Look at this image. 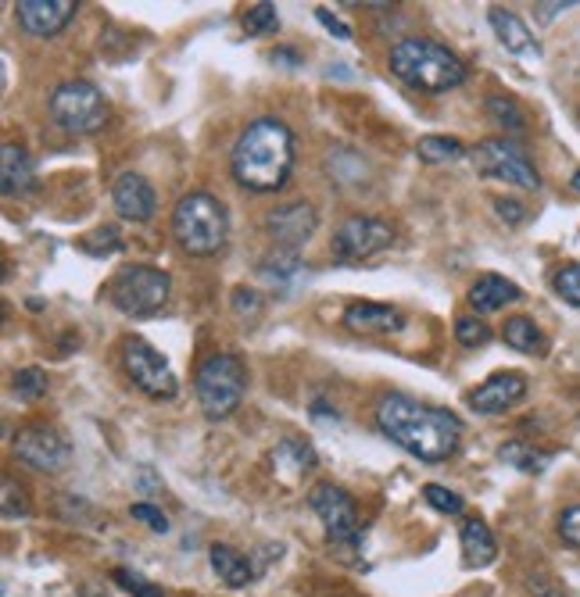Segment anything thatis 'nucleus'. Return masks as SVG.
<instances>
[{
    "label": "nucleus",
    "mask_w": 580,
    "mask_h": 597,
    "mask_svg": "<svg viewBox=\"0 0 580 597\" xmlns=\"http://www.w3.org/2000/svg\"><path fill=\"white\" fill-rule=\"evenodd\" d=\"M376 426L420 462H448L463 443V422L452 411L416 401L408 394H387L376 405Z\"/></svg>",
    "instance_id": "obj_1"
},
{
    "label": "nucleus",
    "mask_w": 580,
    "mask_h": 597,
    "mask_svg": "<svg viewBox=\"0 0 580 597\" xmlns=\"http://www.w3.org/2000/svg\"><path fill=\"white\" fill-rule=\"evenodd\" d=\"M234 179L248 193H277L294 172V133L280 118H255L240 129L234 155Z\"/></svg>",
    "instance_id": "obj_2"
},
{
    "label": "nucleus",
    "mask_w": 580,
    "mask_h": 597,
    "mask_svg": "<svg viewBox=\"0 0 580 597\" xmlns=\"http://www.w3.org/2000/svg\"><path fill=\"white\" fill-rule=\"evenodd\" d=\"M391 72L420 94H448V90L466 83V61L448 51L445 43L426 40V36H408L391 48L387 57Z\"/></svg>",
    "instance_id": "obj_3"
},
{
    "label": "nucleus",
    "mask_w": 580,
    "mask_h": 597,
    "mask_svg": "<svg viewBox=\"0 0 580 597\" xmlns=\"http://www.w3.org/2000/svg\"><path fill=\"white\" fill-rule=\"evenodd\" d=\"M173 237L190 258L219 254L226 248V240H230V216H226V205L205 190L179 197V205L173 211Z\"/></svg>",
    "instance_id": "obj_4"
},
{
    "label": "nucleus",
    "mask_w": 580,
    "mask_h": 597,
    "mask_svg": "<svg viewBox=\"0 0 580 597\" xmlns=\"http://www.w3.org/2000/svg\"><path fill=\"white\" fill-rule=\"evenodd\" d=\"M194 394H197V405L211 419V422H222L230 419L234 411L240 408L244 394H248V369L244 362L230 350H216L208 355L194 373Z\"/></svg>",
    "instance_id": "obj_5"
},
{
    "label": "nucleus",
    "mask_w": 580,
    "mask_h": 597,
    "mask_svg": "<svg viewBox=\"0 0 580 597\" xmlns=\"http://www.w3.org/2000/svg\"><path fill=\"white\" fill-rule=\"evenodd\" d=\"M173 294L169 272H162L155 265H126L112 275L108 283V301L122 315L130 318H151L158 315Z\"/></svg>",
    "instance_id": "obj_6"
},
{
    "label": "nucleus",
    "mask_w": 580,
    "mask_h": 597,
    "mask_svg": "<svg viewBox=\"0 0 580 597\" xmlns=\"http://www.w3.org/2000/svg\"><path fill=\"white\" fill-rule=\"evenodd\" d=\"M51 118L58 122L65 133L75 136H90L101 133L104 122H108V97L101 94V86L90 80H65L54 86V94L48 101Z\"/></svg>",
    "instance_id": "obj_7"
},
{
    "label": "nucleus",
    "mask_w": 580,
    "mask_h": 597,
    "mask_svg": "<svg viewBox=\"0 0 580 597\" xmlns=\"http://www.w3.org/2000/svg\"><path fill=\"white\" fill-rule=\"evenodd\" d=\"M122 365H126V376L133 379L136 390H144L155 401H173L179 394V379L173 373L169 358L162 355L158 347H151L144 336H126L122 341Z\"/></svg>",
    "instance_id": "obj_8"
},
{
    "label": "nucleus",
    "mask_w": 580,
    "mask_h": 597,
    "mask_svg": "<svg viewBox=\"0 0 580 597\" xmlns=\"http://www.w3.org/2000/svg\"><path fill=\"white\" fill-rule=\"evenodd\" d=\"M394 243V229L384 219H373V216H351L338 226L330 243V254L333 262L341 265H359V262H370V258L384 254Z\"/></svg>",
    "instance_id": "obj_9"
},
{
    "label": "nucleus",
    "mask_w": 580,
    "mask_h": 597,
    "mask_svg": "<svg viewBox=\"0 0 580 597\" xmlns=\"http://www.w3.org/2000/svg\"><path fill=\"white\" fill-rule=\"evenodd\" d=\"M473 165H477L480 176L509 182V187H520V190H538L541 187L538 168H534V161L524 155V147L501 140V136L480 140L477 150H473Z\"/></svg>",
    "instance_id": "obj_10"
},
{
    "label": "nucleus",
    "mask_w": 580,
    "mask_h": 597,
    "mask_svg": "<svg viewBox=\"0 0 580 597\" xmlns=\"http://www.w3.org/2000/svg\"><path fill=\"white\" fill-rule=\"evenodd\" d=\"M309 509L323 519L327 526V537L333 544H355L359 541V512H355V501L344 486L338 483H315L309 490Z\"/></svg>",
    "instance_id": "obj_11"
},
{
    "label": "nucleus",
    "mask_w": 580,
    "mask_h": 597,
    "mask_svg": "<svg viewBox=\"0 0 580 597\" xmlns=\"http://www.w3.org/2000/svg\"><path fill=\"white\" fill-rule=\"evenodd\" d=\"M14 458L37 472H61L72 462V443L54 426H25L14 437Z\"/></svg>",
    "instance_id": "obj_12"
},
{
    "label": "nucleus",
    "mask_w": 580,
    "mask_h": 597,
    "mask_svg": "<svg viewBox=\"0 0 580 597\" xmlns=\"http://www.w3.org/2000/svg\"><path fill=\"white\" fill-rule=\"evenodd\" d=\"M319 229V211L309 201H290V205H277L266 216V233L277 243V251H290L304 248Z\"/></svg>",
    "instance_id": "obj_13"
},
{
    "label": "nucleus",
    "mask_w": 580,
    "mask_h": 597,
    "mask_svg": "<svg viewBox=\"0 0 580 597\" xmlns=\"http://www.w3.org/2000/svg\"><path fill=\"white\" fill-rule=\"evenodd\" d=\"M527 397V376L524 373H495L487 376L477 390L469 394V408L480 411V416H501L512 405H520Z\"/></svg>",
    "instance_id": "obj_14"
},
{
    "label": "nucleus",
    "mask_w": 580,
    "mask_h": 597,
    "mask_svg": "<svg viewBox=\"0 0 580 597\" xmlns=\"http://www.w3.org/2000/svg\"><path fill=\"white\" fill-rule=\"evenodd\" d=\"M14 11H19V25L29 36L48 40V36H58L61 29L75 19L80 4H75V0H19Z\"/></svg>",
    "instance_id": "obj_15"
},
{
    "label": "nucleus",
    "mask_w": 580,
    "mask_h": 597,
    "mask_svg": "<svg viewBox=\"0 0 580 597\" xmlns=\"http://www.w3.org/2000/svg\"><path fill=\"white\" fill-rule=\"evenodd\" d=\"M112 201L118 216L130 222H151L158 211V193L141 172H122L112 187Z\"/></svg>",
    "instance_id": "obj_16"
},
{
    "label": "nucleus",
    "mask_w": 580,
    "mask_h": 597,
    "mask_svg": "<svg viewBox=\"0 0 580 597\" xmlns=\"http://www.w3.org/2000/svg\"><path fill=\"white\" fill-rule=\"evenodd\" d=\"M344 326L362 336H384V333H398L405 326V315L398 308H391V304L355 301L344 308Z\"/></svg>",
    "instance_id": "obj_17"
},
{
    "label": "nucleus",
    "mask_w": 580,
    "mask_h": 597,
    "mask_svg": "<svg viewBox=\"0 0 580 597\" xmlns=\"http://www.w3.org/2000/svg\"><path fill=\"white\" fill-rule=\"evenodd\" d=\"M487 22H491L495 36L501 40V48H506L509 54H516V57H541V48L534 43L530 29L524 25L520 14H512L506 8H491V11H487Z\"/></svg>",
    "instance_id": "obj_18"
},
{
    "label": "nucleus",
    "mask_w": 580,
    "mask_h": 597,
    "mask_svg": "<svg viewBox=\"0 0 580 597\" xmlns=\"http://www.w3.org/2000/svg\"><path fill=\"white\" fill-rule=\"evenodd\" d=\"M466 301L473 304V312L491 315V312L506 308V304L520 301V286H516L512 280H506V275L487 272V275H480V280L469 286V297Z\"/></svg>",
    "instance_id": "obj_19"
},
{
    "label": "nucleus",
    "mask_w": 580,
    "mask_h": 597,
    "mask_svg": "<svg viewBox=\"0 0 580 597\" xmlns=\"http://www.w3.org/2000/svg\"><path fill=\"white\" fill-rule=\"evenodd\" d=\"M37 182V172H33V158H29V150L19 147V144H4L0 147V190L8 197L14 193H29Z\"/></svg>",
    "instance_id": "obj_20"
},
{
    "label": "nucleus",
    "mask_w": 580,
    "mask_h": 597,
    "mask_svg": "<svg viewBox=\"0 0 580 597\" xmlns=\"http://www.w3.org/2000/svg\"><path fill=\"white\" fill-rule=\"evenodd\" d=\"M208 555H211V569H216V576L222 579L226 587L240 590V587H248L255 579V565H251L248 555H244V551H237L230 544H211Z\"/></svg>",
    "instance_id": "obj_21"
},
{
    "label": "nucleus",
    "mask_w": 580,
    "mask_h": 597,
    "mask_svg": "<svg viewBox=\"0 0 580 597\" xmlns=\"http://www.w3.org/2000/svg\"><path fill=\"white\" fill-rule=\"evenodd\" d=\"M459 541H463V555H466L469 569H484V565H491L498 555L495 533L484 519H466L463 530H459Z\"/></svg>",
    "instance_id": "obj_22"
},
{
    "label": "nucleus",
    "mask_w": 580,
    "mask_h": 597,
    "mask_svg": "<svg viewBox=\"0 0 580 597\" xmlns=\"http://www.w3.org/2000/svg\"><path fill=\"white\" fill-rule=\"evenodd\" d=\"M501 336H506V344H509L512 350H520V355L545 358V350H548L545 333H541L538 323H534V318H527V315L506 318V329H501Z\"/></svg>",
    "instance_id": "obj_23"
},
{
    "label": "nucleus",
    "mask_w": 580,
    "mask_h": 597,
    "mask_svg": "<svg viewBox=\"0 0 580 597\" xmlns=\"http://www.w3.org/2000/svg\"><path fill=\"white\" fill-rule=\"evenodd\" d=\"M498 458L506 462L509 469H520V472H527V476H538V472H545V465L552 462V454H545V451H538L534 443H527V440H506L498 448Z\"/></svg>",
    "instance_id": "obj_24"
},
{
    "label": "nucleus",
    "mask_w": 580,
    "mask_h": 597,
    "mask_svg": "<svg viewBox=\"0 0 580 597\" xmlns=\"http://www.w3.org/2000/svg\"><path fill=\"white\" fill-rule=\"evenodd\" d=\"M416 155L426 165H445V161H459L466 155V147L455 136H420Z\"/></svg>",
    "instance_id": "obj_25"
},
{
    "label": "nucleus",
    "mask_w": 580,
    "mask_h": 597,
    "mask_svg": "<svg viewBox=\"0 0 580 597\" xmlns=\"http://www.w3.org/2000/svg\"><path fill=\"white\" fill-rule=\"evenodd\" d=\"M272 465H287L290 472H309L315 465V451L298 437L280 440V448L272 451Z\"/></svg>",
    "instance_id": "obj_26"
},
{
    "label": "nucleus",
    "mask_w": 580,
    "mask_h": 597,
    "mask_svg": "<svg viewBox=\"0 0 580 597\" xmlns=\"http://www.w3.org/2000/svg\"><path fill=\"white\" fill-rule=\"evenodd\" d=\"M487 115H491L498 126L509 129V133H524L527 129V115L509 94H491V97H487Z\"/></svg>",
    "instance_id": "obj_27"
},
{
    "label": "nucleus",
    "mask_w": 580,
    "mask_h": 597,
    "mask_svg": "<svg viewBox=\"0 0 580 597\" xmlns=\"http://www.w3.org/2000/svg\"><path fill=\"white\" fill-rule=\"evenodd\" d=\"M43 394H48V373L43 369L29 365V369L14 373V397H19V401H40Z\"/></svg>",
    "instance_id": "obj_28"
},
{
    "label": "nucleus",
    "mask_w": 580,
    "mask_h": 597,
    "mask_svg": "<svg viewBox=\"0 0 580 597\" xmlns=\"http://www.w3.org/2000/svg\"><path fill=\"white\" fill-rule=\"evenodd\" d=\"M277 29H280L277 4H255L244 14V33L248 36H266V33H277Z\"/></svg>",
    "instance_id": "obj_29"
},
{
    "label": "nucleus",
    "mask_w": 580,
    "mask_h": 597,
    "mask_svg": "<svg viewBox=\"0 0 580 597\" xmlns=\"http://www.w3.org/2000/svg\"><path fill=\"white\" fill-rule=\"evenodd\" d=\"M455 341L463 347H484L491 341V326L477 315H463V318H455Z\"/></svg>",
    "instance_id": "obj_30"
},
{
    "label": "nucleus",
    "mask_w": 580,
    "mask_h": 597,
    "mask_svg": "<svg viewBox=\"0 0 580 597\" xmlns=\"http://www.w3.org/2000/svg\"><path fill=\"white\" fill-rule=\"evenodd\" d=\"M423 498H426V504H431V509L445 512V515H459L463 504H466L459 494H455V490L441 486V483H426V486H423Z\"/></svg>",
    "instance_id": "obj_31"
},
{
    "label": "nucleus",
    "mask_w": 580,
    "mask_h": 597,
    "mask_svg": "<svg viewBox=\"0 0 580 597\" xmlns=\"http://www.w3.org/2000/svg\"><path fill=\"white\" fill-rule=\"evenodd\" d=\"M552 286L562 301H570L573 308H580V265H559L552 275Z\"/></svg>",
    "instance_id": "obj_32"
},
{
    "label": "nucleus",
    "mask_w": 580,
    "mask_h": 597,
    "mask_svg": "<svg viewBox=\"0 0 580 597\" xmlns=\"http://www.w3.org/2000/svg\"><path fill=\"white\" fill-rule=\"evenodd\" d=\"M112 579H115V584L126 590V594H133V597H162V590L151 584V579H144L141 573H133V569H115Z\"/></svg>",
    "instance_id": "obj_33"
},
{
    "label": "nucleus",
    "mask_w": 580,
    "mask_h": 597,
    "mask_svg": "<svg viewBox=\"0 0 580 597\" xmlns=\"http://www.w3.org/2000/svg\"><path fill=\"white\" fill-rule=\"evenodd\" d=\"M29 515V501H25V490L14 486V480H4V519H25Z\"/></svg>",
    "instance_id": "obj_34"
},
{
    "label": "nucleus",
    "mask_w": 580,
    "mask_h": 597,
    "mask_svg": "<svg viewBox=\"0 0 580 597\" xmlns=\"http://www.w3.org/2000/svg\"><path fill=\"white\" fill-rule=\"evenodd\" d=\"M559 537H562V544L580 551V504H573V509L559 515Z\"/></svg>",
    "instance_id": "obj_35"
},
{
    "label": "nucleus",
    "mask_w": 580,
    "mask_h": 597,
    "mask_svg": "<svg viewBox=\"0 0 580 597\" xmlns=\"http://www.w3.org/2000/svg\"><path fill=\"white\" fill-rule=\"evenodd\" d=\"M130 515H133V519H141V523H147V530L169 533V519H165V512H158L155 504H133Z\"/></svg>",
    "instance_id": "obj_36"
},
{
    "label": "nucleus",
    "mask_w": 580,
    "mask_h": 597,
    "mask_svg": "<svg viewBox=\"0 0 580 597\" xmlns=\"http://www.w3.org/2000/svg\"><path fill=\"white\" fill-rule=\"evenodd\" d=\"M315 19L323 22L338 40H351V25H344V22L338 19V14H330V8H315Z\"/></svg>",
    "instance_id": "obj_37"
},
{
    "label": "nucleus",
    "mask_w": 580,
    "mask_h": 597,
    "mask_svg": "<svg viewBox=\"0 0 580 597\" xmlns=\"http://www.w3.org/2000/svg\"><path fill=\"white\" fill-rule=\"evenodd\" d=\"M495 208H498V216L506 219V222H512V226H520V222L527 219V208L516 205V201H506V197H498Z\"/></svg>",
    "instance_id": "obj_38"
},
{
    "label": "nucleus",
    "mask_w": 580,
    "mask_h": 597,
    "mask_svg": "<svg viewBox=\"0 0 580 597\" xmlns=\"http://www.w3.org/2000/svg\"><path fill=\"white\" fill-rule=\"evenodd\" d=\"M234 297H237L234 304H237V312H240V315H248V312L255 315L258 308H262V301H258V294H255V290H237Z\"/></svg>",
    "instance_id": "obj_39"
},
{
    "label": "nucleus",
    "mask_w": 580,
    "mask_h": 597,
    "mask_svg": "<svg viewBox=\"0 0 580 597\" xmlns=\"http://www.w3.org/2000/svg\"><path fill=\"white\" fill-rule=\"evenodd\" d=\"M570 4H538V11H545V19H552L556 11H567Z\"/></svg>",
    "instance_id": "obj_40"
},
{
    "label": "nucleus",
    "mask_w": 580,
    "mask_h": 597,
    "mask_svg": "<svg viewBox=\"0 0 580 597\" xmlns=\"http://www.w3.org/2000/svg\"><path fill=\"white\" fill-rule=\"evenodd\" d=\"M570 182H573V190L580 193V168H577V172H573V179H570Z\"/></svg>",
    "instance_id": "obj_41"
},
{
    "label": "nucleus",
    "mask_w": 580,
    "mask_h": 597,
    "mask_svg": "<svg viewBox=\"0 0 580 597\" xmlns=\"http://www.w3.org/2000/svg\"><path fill=\"white\" fill-rule=\"evenodd\" d=\"M80 597H101V594H97V590H90V587H86V590H83Z\"/></svg>",
    "instance_id": "obj_42"
},
{
    "label": "nucleus",
    "mask_w": 580,
    "mask_h": 597,
    "mask_svg": "<svg viewBox=\"0 0 580 597\" xmlns=\"http://www.w3.org/2000/svg\"><path fill=\"white\" fill-rule=\"evenodd\" d=\"M545 597H562V594H545Z\"/></svg>",
    "instance_id": "obj_43"
}]
</instances>
